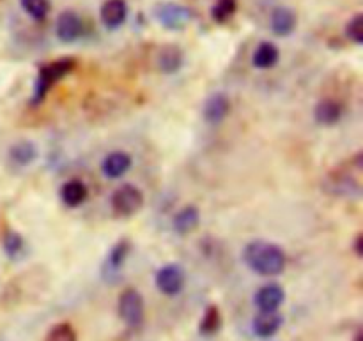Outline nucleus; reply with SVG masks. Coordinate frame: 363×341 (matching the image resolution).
I'll return each instance as SVG.
<instances>
[{
	"mask_svg": "<svg viewBox=\"0 0 363 341\" xmlns=\"http://www.w3.org/2000/svg\"><path fill=\"white\" fill-rule=\"evenodd\" d=\"M238 11V0H216L211 7V18L216 23H225Z\"/></svg>",
	"mask_w": 363,
	"mask_h": 341,
	"instance_id": "nucleus-24",
	"label": "nucleus"
},
{
	"mask_svg": "<svg viewBox=\"0 0 363 341\" xmlns=\"http://www.w3.org/2000/svg\"><path fill=\"white\" fill-rule=\"evenodd\" d=\"M38 145L30 140H20L13 144L7 151V158L14 166H28L38 159Z\"/></svg>",
	"mask_w": 363,
	"mask_h": 341,
	"instance_id": "nucleus-19",
	"label": "nucleus"
},
{
	"mask_svg": "<svg viewBox=\"0 0 363 341\" xmlns=\"http://www.w3.org/2000/svg\"><path fill=\"white\" fill-rule=\"evenodd\" d=\"M156 289L167 297H176L179 296L186 285V274L184 269L177 264H167L158 269L155 276Z\"/></svg>",
	"mask_w": 363,
	"mask_h": 341,
	"instance_id": "nucleus-6",
	"label": "nucleus"
},
{
	"mask_svg": "<svg viewBox=\"0 0 363 341\" xmlns=\"http://www.w3.org/2000/svg\"><path fill=\"white\" fill-rule=\"evenodd\" d=\"M20 6L35 21L46 20V16L50 14V9H52L50 0H20Z\"/></svg>",
	"mask_w": 363,
	"mask_h": 341,
	"instance_id": "nucleus-23",
	"label": "nucleus"
},
{
	"mask_svg": "<svg viewBox=\"0 0 363 341\" xmlns=\"http://www.w3.org/2000/svg\"><path fill=\"white\" fill-rule=\"evenodd\" d=\"M243 262L250 271L262 278H277L287 267V255L279 244L268 241H252L243 250Z\"/></svg>",
	"mask_w": 363,
	"mask_h": 341,
	"instance_id": "nucleus-1",
	"label": "nucleus"
},
{
	"mask_svg": "<svg viewBox=\"0 0 363 341\" xmlns=\"http://www.w3.org/2000/svg\"><path fill=\"white\" fill-rule=\"evenodd\" d=\"M131 241L128 239H121L113 244L112 248L108 250L105 258V264H103V276L105 278H113L121 272V269L124 267L126 264L128 257L131 253Z\"/></svg>",
	"mask_w": 363,
	"mask_h": 341,
	"instance_id": "nucleus-11",
	"label": "nucleus"
},
{
	"mask_svg": "<svg viewBox=\"0 0 363 341\" xmlns=\"http://www.w3.org/2000/svg\"><path fill=\"white\" fill-rule=\"evenodd\" d=\"M254 303L259 313H277L286 303V290L279 283H268L255 292Z\"/></svg>",
	"mask_w": 363,
	"mask_h": 341,
	"instance_id": "nucleus-8",
	"label": "nucleus"
},
{
	"mask_svg": "<svg viewBox=\"0 0 363 341\" xmlns=\"http://www.w3.org/2000/svg\"><path fill=\"white\" fill-rule=\"evenodd\" d=\"M84 34V21L74 11H62L55 21V35L64 45L77 42Z\"/></svg>",
	"mask_w": 363,
	"mask_h": 341,
	"instance_id": "nucleus-7",
	"label": "nucleus"
},
{
	"mask_svg": "<svg viewBox=\"0 0 363 341\" xmlns=\"http://www.w3.org/2000/svg\"><path fill=\"white\" fill-rule=\"evenodd\" d=\"M152 16L167 30L179 32L188 27V23L194 18V13H191L190 7L183 6V4L167 0V2H158L152 7Z\"/></svg>",
	"mask_w": 363,
	"mask_h": 341,
	"instance_id": "nucleus-3",
	"label": "nucleus"
},
{
	"mask_svg": "<svg viewBox=\"0 0 363 341\" xmlns=\"http://www.w3.org/2000/svg\"><path fill=\"white\" fill-rule=\"evenodd\" d=\"M346 35L354 45H363V14L358 13L347 21Z\"/></svg>",
	"mask_w": 363,
	"mask_h": 341,
	"instance_id": "nucleus-26",
	"label": "nucleus"
},
{
	"mask_svg": "<svg viewBox=\"0 0 363 341\" xmlns=\"http://www.w3.org/2000/svg\"><path fill=\"white\" fill-rule=\"evenodd\" d=\"M354 253H357L358 258L363 257V236L358 233L357 239H354Z\"/></svg>",
	"mask_w": 363,
	"mask_h": 341,
	"instance_id": "nucleus-27",
	"label": "nucleus"
},
{
	"mask_svg": "<svg viewBox=\"0 0 363 341\" xmlns=\"http://www.w3.org/2000/svg\"><path fill=\"white\" fill-rule=\"evenodd\" d=\"M284 317L279 313H259L252 322V331L257 338L269 340L282 329Z\"/></svg>",
	"mask_w": 363,
	"mask_h": 341,
	"instance_id": "nucleus-17",
	"label": "nucleus"
},
{
	"mask_svg": "<svg viewBox=\"0 0 363 341\" xmlns=\"http://www.w3.org/2000/svg\"><path fill=\"white\" fill-rule=\"evenodd\" d=\"M199 223H201V211H199L197 205H184L174 214L172 230L177 236H188L194 230H197Z\"/></svg>",
	"mask_w": 363,
	"mask_h": 341,
	"instance_id": "nucleus-16",
	"label": "nucleus"
},
{
	"mask_svg": "<svg viewBox=\"0 0 363 341\" xmlns=\"http://www.w3.org/2000/svg\"><path fill=\"white\" fill-rule=\"evenodd\" d=\"M280 59L279 46L273 45L272 41H262L255 48L254 55H252V64L257 69H272Z\"/></svg>",
	"mask_w": 363,
	"mask_h": 341,
	"instance_id": "nucleus-20",
	"label": "nucleus"
},
{
	"mask_svg": "<svg viewBox=\"0 0 363 341\" xmlns=\"http://www.w3.org/2000/svg\"><path fill=\"white\" fill-rule=\"evenodd\" d=\"M74 67H77V60H74L73 57H60V59L39 67V73L34 81V91H32L30 105L35 106L39 105V103L45 101L50 88H52L57 81L62 80L64 76H67Z\"/></svg>",
	"mask_w": 363,
	"mask_h": 341,
	"instance_id": "nucleus-2",
	"label": "nucleus"
},
{
	"mask_svg": "<svg viewBox=\"0 0 363 341\" xmlns=\"http://www.w3.org/2000/svg\"><path fill=\"white\" fill-rule=\"evenodd\" d=\"M2 248L6 257L16 262L25 255V239L14 230H7L2 237Z\"/></svg>",
	"mask_w": 363,
	"mask_h": 341,
	"instance_id": "nucleus-21",
	"label": "nucleus"
},
{
	"mask_svg": "<svg viewBox=\"0 0 363 341\" xmlns=\"http://www.w3.org/2000/svg\"><path fill=\"white\" fill-rule=\"evenodd\" d=\"M230 108H233V105H230L229 96L223 94V92H215L206 99L202 117L209 126H220L229 117Z\"/></svg>",
	"mask_w": 363,
	"mask_h": 341,
	"instance_id": "nucleus-9",
	"label": "nucleus"
},
{
	"mask_svg": "<svg viewBox=\"0 0 363 341\" xmlns=\"http://www.w3.org/2000/svg\"><path fill=\"white\" fill-rule=\"evenodd\" d=\"M133 166V158L124 151H112L103 158L101 173L110 180L123 179Z\"/></svg>",
	"mask_w": 363,
	"mask_h": 341,
	"instance_id": "nucleus-10",
	"label": "nucleus"
},
{
	"mask_svg": "<svg viewBox=\"0 0 363 341\" xmlns=\"http://www.w3.org/2000/svg\"><path fill=\"white\" fill-rule=\"evenodd\" d=\"M298 16L291 7L279 6L273 9L272 16H269V27L277 37H287L296 30Z\"/></svg>",
	"mask_w": 363,
	"mask_h": 341,
	"instance_id": "nucleus-13",
	"label": "nucleus"
},
{
	"mask_svg": "<svg viewBox=\"0 0 363 341\" xmlns=\"http://www.w3.org/2000/svg\"><path fill=\"white\" fill-rule=\"evenodd\" d=\"M184 53L177 45H165L160 48L156 66L163 74H174L183 67Z\"/></svg>",
	"mask_w": 363,
	"mask_h": 341,
	"instance_id": "nucleus-15",
	"label": "nucleus"
},
{
	"mask_svg": "<svg viewBox=\"0 0 363 341\" xmlns=\"http://www.w3.org/2000/svg\"><path fill=\"white\" fill-rule=\"evenodd\" d=\"M59 195H60V200H62V204L66 205V207L77 209L85 204V200H87L89 197V190L82 180L71 179L60 186Z\"/></svg>",
	"mask_w": 363,
	"mask_h": 341,
	"instance_id": "nucleus-18",
	"label": "nucleus"
},
{
	"mask_svg": "<svg viewBox=\"0 0 363 341\" xmlns=\"http://www.w3.org/2000/svg\"><path fill=\"white\" fill-rule=\"evenodd\" d=\"M117 313L128 328H140L145 320V301L137 289H126L117 299Z\"/></svg>",
	"mask_w": 363,
	"mask_h": 341,
	"instance_id": "nucleus-5",
	"label": "nucleus"
},
{
	"mask_svg": "<svg viewBox=\"0 0 363 341\" xmlns=\"http://www.w3.org/2000/svg\"><path fill=\"white\" fill-rule=\"evenodd\" d=\"M144 193L133 184H123L117 187L110 198V207L117 218H131L144 207Z\"/></svg>",
	"mask_w": 363,
	"mask_h": 341,
	"instance_id": "nucleus-4",
	"label": "nucleus"
},
{
	"mask_svg": "<svg viewBox=\"0 0 363 341\" xmlns=\"http://www.w3.org/2000/svg\"><path fill=\"white\" fill-rule=\"evenodd\" d=\"M220 329H222V313H220L218 308L211 304V306L206 308L204 315H202L201 324H199V333L206 336V338H209V336H215Z\"/></svg>",
	"mask_w": 363,
	"mask_h": 341,
	"instance_id": "nucleus-22",
	"label": "nucleus"
},
{
	"mask_svg": "<svg viewBox=\"0 0 363 341\" xmlns=\"http://www.w3.org/2000/svg\"><path fill=\"white\" fill-rule=\"evenodd\" d=\"M354 341H363L362 333H357V336H354Z\"/></svg>",
	"mask_w": 363,
	"mask_h": 341,
	"instance_id": "nucleus-28",
	"label": "nucleus"
},
{
	"mask_svg": "<svg viewBox=\"0 0 363 341\" xmlns=\"http://www.w3.org/2000/svg\"><path fill=\"white\" fill-rule=\"evenodd\" d=\"M45 341H78V338L73 325L67 324V322H60L50 329Z\"/></svg>",
	"mask_w": 363,
	"mask_h": 341,
	"instance_id": "nucleus-25",
	"label": "nucleus"
},
{
	"mask_svg": "<svg viewBox=\"0 0 363 341\" xmlns=\"http://www.w3.org/2000/svg\"><path fill=\"white\" fill-rule=\"evenodd\" d=\"M99 20L106 30H117L128 20L126 0H105L99 9Z\"/></svg>",
	"mask_w": 363,
	"mask_h": 341,
	"instance_id": "nucleus-12",
	"label": "nucleus"
},
{
	"mask_svg": "<svg viewBox=\"0 0 363 341\" xmlns=\"http://www.w3.org/2000/svg\"><path fill=\"white\" fill-rule=\"evenodd\" d=\"M344 106L335 99H321L314 108L315 124L323 127H332L342 120Z\"/></svg>",
	"mask_w": 363,
	"mask_h": 341,
	"instance_id": "nucleus-14",
	"label": "nucleus"
}]
</instances>
